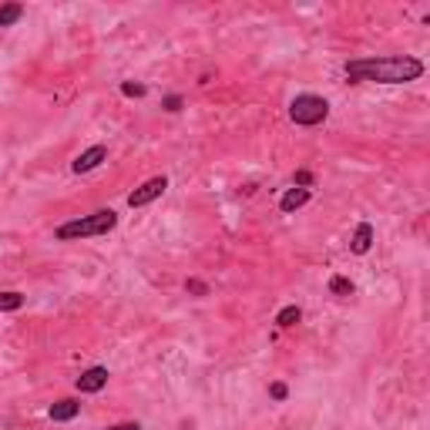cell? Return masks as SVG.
<instances>
[{"label":"cell","mask_w":430,"mask_h":430,"mask_svg":"<svg viewBox=\"0 0 430 430\" xmlns=\"http://www.w3.org/2000/svg\"><path fill=\"white\" fill-rule=\"evenodd\" d=\"M165 189H168V179L165 175H155V179H148V181H141L135 192L128 195V205L131 208H145V205H152L155 198H162L165 195Z\"/></svg>","instance_id":"277c9868"},{"label":"cell","mask_w":430,"mask_h":430,"mask_svg":"<svg viewBox=\"0 0 430 430\" xmlns=\"http://www.w3.org/2000/svg\"><path fill=\"white\" fill-rule=\"evenodd\" d=\"M269 397H273V400H286V397H289V387H286L282 380H276V383H269Z\"/></svg>","instance_id":"9a60e30c"},{"label":"cell","mask_w":430,"mask_h":430,"mask_svg":"<svg viewBox=\"0 0 430 430\" xmlns=\"http://www.w3.org/2000/svg\"><path fill=\"white\" fill-rule=\"evenodd\" d=\"M78 414H81V403L71 400V397L51 403V410H47V417H51V420H57V424H64V420H74Z\"/></svg>","instance_id":"ba28073f"},{"label":"cell","mask_w":430,"mask_h":430,"mask_svg":"<svg viewBox=\"0 0 430 430\" xmlns=\"http://www.w3.org/2000/svg\"><path fill=\"white\" fill-rule=\"evenodd\" d=\"M114 225H118V212L114 208H97L91 215H81V219H71V222L57 225L54 236L61 242H78V239H91V236H108Z\"/></svg>","instance_id":"7a4b0ae2"},{"label":"cell","mask_w":430,"mask_h":430,"mask_svg":"<svg viewBox=\"0 0 430 430\" xmlns=\"http://www.w3.org/2000/svg\"><path fill=\"white\" fill-rule=\"evenodd\" d=\"M108 430H141V424H114V427Z\"/></svg>","instance_id":"d6986e66"},{"label":"cell","mask_w":430,"mask_h":430,"mask_svg":"<svg viewBox=\"0 0 430 430\" xmlns=\"http://www.w3.org/2000/svg\"><path fill=\"white\" fill-rule=\"evenodd\" d=\"M299 319H303V309H299L296 303H292V306H282V309L276 313V326H279V330H289V326H296Z\"/></svg>","instance_id":"30bf717a"},{"label":"cell","mask_w":430,"mask_h":430,"mask_svg":"<svg viewBox=\"0 0 430 430\" xmlns=\"http://www.w3.org/2000/svg\"><path fill=\"white\" fill-rule=\"evenodd\" d=\"M347 78L353 84L374 81V84H410L424 78V61L410 54H390V57H357L343 64Z\"/></svg>","instance_id":"6da1fadb"},{"label":"cell","mask_w":430,"mask_h":430,"mask_svg":"<svg viewBox=\"0 0 430 430\" xmlns=\"http://www.w3.org/2000/svg\"><path fill=\"white\" fill-rule=\"evenodd\" d=\"M313 185V172H296V189H309Z\"/></svg>","instance_id":"ac0fdd59"},{"label":"cell","mask_w":430,"mask_h":430,"mask_svg":"<svg viewBox=\"0 0 430 430\" xmlns=\"http://www.w3.org/2000/svg\"><path fill=\"white\" fill-rule=\"evenodd\" d=\"M121 95H125V97H145V95H148V88L138 84V81H121Z\"/></svg>","instance_id":"5bb4252c"},{"label":"cell","mask_w":430,"mask_h":430,"mask_svg":"<svg viewBox=\"0 0 430 430\" xmlns=\"http://www.w3.org/2000/svg\"><path fill=\"white\" fill-rule=\"evenodd\" d=\"M20 306H24V292H17V289L0 292V313H17Z\"/></svg>","instance_id":"7c38bea8"},{"label":"cell","mask_w":430,"mask_h":430,"mask_svg":"<svg viewBox=\"0 0 430 430\" xmlns=\"http://www.w3.org/2000/svg\"><path fill=\"white\" fill-rule=\"evenodd\" d=\"M289 118L299 128H316L330 118V101L319 95H296L289 104Z\"/></svg>","instance_id":"3957f363"},{"label":"cell","mask_w":430,"mask_h":430,"mask_svg":"<svg viewBox=\"0 0 430 430\" xmlns=\"http://www.w3.org/2000/svg\"><path fill=\"white\" fill-rule=\"evenodd\" d=\"M350 249L357 252V256H366V252L374 249V225L370 222L357 225V232H353V239H350Z\"/></svg>","instance_id":"52a82bcc"},{"label":"cell","mask_w":430,"mask_h":430,"mask_svg":"<svg viewBox=\"0 0 430 430\" xmlns=\"http://www.w3.org/2000/svg\"><path fill=\"white\" fill-rule=\"evenodd\" d=\"M108 387V370L104 366H88L81 376H78V390L81 393H101Z\"/></svg>","instance_id":"5b68a950"},{"label":"cell","mask_w":430,"mask_h":430,"mask_svg":"<svg viewBox=\"0 0 430 430\" xmlns=\"http://www.w3.org/2000/svg\"><path fill=\"white\" fill-rule=\"evenodd\" d=\"M162 108H165V112H181V95H168L165 101H162Z\"/></svg>","instance_id":"e0dca14e"},{"label":"cell","mask_w":430,"mask_h":430,"mask_svg":"<svg viewBox=\"0 0 430 430\" xmlns=\"http://www.w3.org/2000/svg\"><path fill=\"white\" fill-rule=\"evenodd\" d=\"M306 202H309V189H289V192L279 198V212L289 215V212H296V208H303Z\"/></svg>","instance_id":"9c48e42d"},{"label":"cell","mask_w":430,"mask_h":430,"mask_svg":"<svg viewBox=\"0 0 430 430\" xmlns=\"http://www.w3.org/2000/svg\"><path fill=\"white\" fill-rule=\"evenodd\" d=\"M185 289L192 292V296H208V286L202 282V279H189V282H185Z\"/></svg>","instance_id":"2e32d148"},{"label":"cell","mask_w":430,"mask_h":430,"mask_svg":"<svg viewBox=\"0 0 430 430\" xmlns=\"http://www.w3.org/2000/svg\"><path fill=\"white\" fill-rule=\"evenodd\" d=\"M24 17V4H0V28H14Z\"/></svg>","instance_id":"8fae6325"},{"label":"cell","mask_w":430,"mask_h":430,"mask_svg":"<svg viewBox=\"0 0 430 430\" xmlns=\"http://www.w3.org/2000/svg\"><path fill=\"white\" fill-rule=\"evenodd\" d=\"M104 158H108V148H104V145H95V148H88V152L78 155V158H74V165H71V168H74L78 175H84V172H95V168L101 165Z\"/></svg>","instance_id":"8992f818"},{"label":"cell","mask_w":430,"mask_h":430,"mask_svg":"<svg viewBox=\"0 0 430 430\" xmlns=\"http://www.w3.org/2000/svg\"><path fill=\"white\" fill-rule=\"evenodd\" d=\"M330 292L333 296H353V282L347 276H330Z\"/></svg>","instance_id":"4fadbf2b"}]
</instances>
